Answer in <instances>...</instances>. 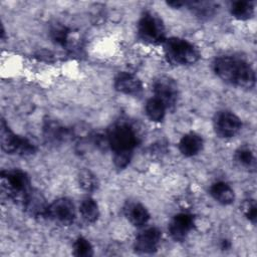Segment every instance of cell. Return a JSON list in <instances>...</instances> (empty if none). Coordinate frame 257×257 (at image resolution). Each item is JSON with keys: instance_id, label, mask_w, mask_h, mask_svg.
Wrapping results in <instances>:
<instances>
[{"instance_id": "9", "label": "cell", "mask_w": 257, "mask_h": 257, "mask_svg": "<svg viewBox=\"0 0 257 257\" xmlns=\"http://www.w3.org/2000/svg\"><path fill=\"white\" fill-rule=\"evenodd\" d=\"M153 90L155 97L160 99L168 108H173L179 96V89L177 82L170 76L162 75L155 79L153 83Z\"/></svg>"}, {"instance_id": "18", "label": "cell", "mask_w": 257, "mask_h": 257, "mask_svg": "<svg viewBox=\"0 0 257 257\" xmlns=\"http://www.w3.org/2000/svg\"><path fill=\"white\" fill-rule=\"evenodd\" d=\"M234 162L239 168L247 171H254L256 168L254 153L247 146H242L236 150L234 154Z\"/></svg>"}, {"instance_id": "14", "label": "cell", "mask_w": 257, "mask_h": 257, "mask_svg": "<svg viewBox=\"0 0 257 257\" xmlns=\"http://www.w3.org/2000/svg\"><path fill=\"white\" fill-rule=\"evenodd\" d=\"M114 88L127 95H139L143 91L142 81L138 76L130 72H119L114 78Z\"/></svg>"}, {"instance_id": "15", "label": "cell", "mask_w": 257, "mask_h": 257, "mask_svg": "<svg viewBox=\"0 0 257 257\" xmlns=\"http://www.w3.org/2000/svg\"><path fill=\"white\" fill-rule=\"evenodd\" d=\"M123 214L130 223L136 227H143L150 220L149 211L143 204L139 202H126L123 207Z\"/></svg>"}, {"instance_id": "1", "label": "cell", "mask_w": 257, "mask_h": 257, "mask_svg": "<svg viewBox=\"0 0 257 257\" xmlns=\"http://www.w3.org/2000/svg\"><path fill=\"white\" fill-rule=\"evenodd\" d=\"M213 70L220 79L231 85L252 88L255 84L254 69L248 62L239 57L219 56L213 62Z\"/></svg>"}, {"instance_id": "12", "label": "cell", "mask_w": 257, "mask_h": 257, "mask_svg": "<svg viewBox=\"0 0 257 257\" xmlns=\"http://www.w3.org/2000/svg\"><path fill=\"white\" fill-rule=\"evenodd\" d=\"M162 238V232L157 227H150L143 230L136 238L135 251L142 254H151L157 251Z\"/></svg>"}, {"instance_id": "5", "label": "cell", "mask_w": 257, "mask_h": 257, "mask_svg": "<svg viewBox=\"0 0 257 257\" xmlns=\"http://www.w3.org/2000/svg\"><path fill=\"white\" fill-rule=\"evenodd\" d=\"M1 149L10 155L29 157L36 153V146L29 139L13 133L4 119L0 123Z\"/></svg>"}, {"instance_id": "3", "label": "cell", "mask_w": 257, "mask_h": 257, "mask_svg": "<svg viewBox=\"0 0 257 257\" xmlns=\"http://www.w3.org/2000/svg\"><path fill=\"white\" fill-rule=\"evenodd\" d=\"M106 139L113 154H133L138 144L135 128L126 122L113 123L106 132Z\"/></svg>"}, {"instance_id": "22", "label": "cell", "mask_w": 257, "mask_h": 257, "mask_svg": "<svg viewBox=\"0 0 257 257\" xmlns=\"http://www.w3.org/2000/svg\"><path fill=\"white\" fill-rule=\"evenodd\" d=\"M77 182L79 187L86 192H93L98 188V180L96 176L87 169H82L78 172Z\"/></svg>"}, {"instance_id": "19", "label": "cell", "mask_w": 257, "mask_h": 257, "mask_svg": "<svg viewBox=\"0 0 257 257\" xmlns=\"http://www.w3.org/2000/svg\"><path fill=\"white\" fill-rule=\"evenodd\" d=\"M79 213L83 221L89 224L94 223L99 217L98 205L95 200L90 197H86L81 201L79 205Z\"/></svg>"}, {"instance_id": "28", "label": "cell", "mask_w": 257, "mask_h": 257, "mask_svg": "<svg viewBox=\"0 0 257 257\" xmlns=\"http://www.w3.org/2000/svg\"><path fill=\"white\" fill-rule=\"evenodd\" d=\"M186 1H170L168 2V5L174 7V8H180L182 6H185Z\"/></svg>"}, {"instance_id": "24", "label": "cell", "mask_w": 257, "mask_h": 257, "mask_svg": "<svg viewBox=\"0 0 257 257\" xmlns=\"http://www.w3.org/2000/svg\"><path fill=\"white\" fill-rule=\"evenodd\" d=\"M187 5L196 15L200 17H209L214 14L215 6L210 2H201V1H191L186 2Z\"/></svg>"}, {"instance_id": "20", "label": "cell", "mask_w": 257, "mask_h": 257, "mask_svg": "<svg viewBox=\"0 0 257 257\" xmlns=\"http://www.w3.org/2000/svg\"><path fill=\"white\" fill-rule=\"evenodd\" d=\"M230 12L238 20H248L254 14V4L248 0H238L232 2Z\"/></svg>"}, {"instance_id": "7", "label": "cell", "mask_w": 257, "mask_h": 257, "mask_svg": "<svg viewBox=\"0 0 257 257\" xmlns=\"http://www.w3.org/2000/svg\"><path fill=\"white\" fill-rule=\"evenodd\" d=\"M46 218L61 226H69L75 219V208L71 200L59 198L48 205Z\"/></svg>"}, {"instance_id": "26", "label": "cell", "mask_w": 257, "mask_h": 257, "mask_svg": "<svg viewBox=\"0 0 257 257\" xmlns=\"http://www.w3.org/2000/svg\"><path fill=\"white\" fill-rule=\"evenodd\" d=\"M241 210L245 217L253 224L256 223L257 220V206L256 202L253 199L245 200L241 205Z\"/></svg>"}, {"instance_id": "11", "label": "cell", "mask_w": 257, "mask_h": 257, "mask_svg": "<svg viewBox=\"0 0 257 257\" xmlns=\"http://www.w3.org/2000/svg\"><path fill=\"white\" fill-rule=\"evenodd\" d=\"M21 205L24 211L32 218L46 217L48 205L41 192L31 188L24 196Z\"/></svg>"}, {"instance_id": "25", "label": "cell", "mask_w": 257, "mask_h": 257, "mask_svg": "<svg viewBox=\"0 0 257 257\" xmlns=\"http://www.w3.org/2000/svg\"><path fill=\"white\" fill-rule=\"evenodd\" d=\"M72 249L73 255L77 257H90L93 255V248L90 242L83 237H78L74 241Z\"/></svg>"}, {"instance_id": "2", "label": "cell", "mask_w": 257, "mask_h": 257, "mask_svg": "<svg viewBox=\"0 0 257 257\" xmlns=\"http://www.w3.org/2000/svg\"><path fill=\"white\" fill-rule=\"evenodd\" d=\"M164 53L167 60L175 65H190L196 63L200 58L198 48L190 41L170 37L163 42Z\"/></svg>"}, {"instance_id": "8", "label": "cell", "mask_w": 257, "mask_h": 257, "mask_svg": "<svg viewBox=\"0 0 257 257\" xmlns=\"http://www.w3.org/2000/svg\"><path fill=\"white\" fill-rule=\"evenodd\" d=\"M213 126L217 136L222 139L235 137L242 127L241 119L232 111H218L213 118Z\"/></svg>"}, {"instance_id": "23", "label": "cell", "mask_w": 257, "mask_h": 257, "mask_svg": "<svg viewBox=\"0 0 257 257\" xmlns=\"http://www.w3.org/2000/svg\"><path fill=\"white\" fill-rule=\"evenodd\" d=\"M69 35H70V30L66 26H63L62 24L56 23L50 29L51 39L56 44L61 46H66L68 44Z\"/></svg>"}, {"instance_id": "17", "label": "cell", "mask_w": 257, "mask_h": 257, "mask_svg": "<svg viewBox=\"0 0 257 257\" xmlns=\"http://www.w3.org/2000/svg\"><path fill=\"white\" fill-rule=\"evenodd\" d=\"M210 195L215 201L222 205H230L235 200V194L233 189L225 182L219 181L210 187Z\"/></svg>"}, {"instance_id": "6", "label": "cell", "mask_w": 257, "mask_h": 257, "mask_svg": "<svg viewBox=\"0 0 257 257\" xmlns=\"http://www.w3.org/2000/svg\"><path fill=\"white\" fill-rule=\"evenodd\" d=\"M138 35L141 40L149 44L163 43L165 26L162 19L152 12H145L138 23Z\"/></svg>"}, {"instance_id": "27", "label": "cell", "mask_w": 257, "mask_h": 257, "mask_svg": "<svg viewBox=\"0 0 257 257\" xmlns=\"http://www.w3.org/2000/svg\"><path fill=\"white\" fill-rule=\"evenodd\" d=\"M133 154H113V164L117 169H124L131 162Z\"/></svg>"}, {"instance_id": "21", "label": "cell", "mask_w": 257, "mask_h": 257, "mask_svg": "<svg viewBox=\"0 0 257 257\" xmlns=\"http://www.w3.org/2000/svg\"><path fill=\"white\" fill-rule=\"evenodd\" d=\"M145 110L151 120L158 122L164 119L167 107L160 99L157 97H152L147 101Z\"/></svg>"}, {"instance_id": "16", "label": "cell", "mask_w": 257, "mask_h": 257, "mask_svg": "<svg viewBox=\"0 0 257 257\" xmlns=\"http://www.w3.org/2000/svg\"><path fill=\"white\" fill-rule=\"evenodd\" d=\"M203 148V139L196 133H188L182 137L179 143V150L185 157H194Z\"/></svg>"}, {"instance_id": "13", "label": "cell", "mask_w": 257, "mask_h": 257, "mask_svg": "<svg viewBox=\"0 0 257 257\" xmlns=\"http://www.w3.org/2000/svg\"><path fill=\"white\" fill-rule=\"evenodd\" d=\"M43 138L46 143L57 146L72 138V132L55 119H47L42 127Z\"/></svg>"}, {"instance_id": "10", "label": "cell", "mask_w": 257, "mask_h": 257, "mask_svg": "<svg viewBox=\"0 0 257 257\" xmlns=\"http://www.w3.org/2000/svg\"><path fill=\"white\" fill-rule=\"evenodd\" d=\"M195 227V217L191 213L183 212L175 215L169 223V233L171 237L178 242L187 238Z\"/></svg>"}, {"instance_id": "4", "label": "cell", "mask_w": 257, "mask_h": 257, "mask_svg": "<svg viewBox=\"0 0 257 257\" xmlns=\"http://www.w3.org/2000/svg\"><path fill=\"white\" fill-rule=\"evenodd\" d=\"M30 178L22 170L12 169L1 172V190L9 199L21 204L26 193L31 189Z\"/></svg>"}]
</instances>
